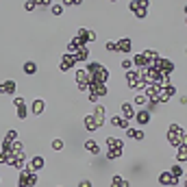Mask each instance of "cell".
<instances>
[{
	"mask_svg": "<svg viewBox=\"0 0 187 187\" xmlns=\"http://www.w3.org/2000/svg\"><path fill=\"white\" fill-rule=\"evenodd\" d=\"M74 63H76L74 55H63V57H61V70H63V72H67V70L72 67Z\"/></svg>",
	"mask_w": 187,
	"mask_h": 187,
	"instance_id": "cell-3",
	"label": "cell"
},
{
	"mask_svg": "<svg viewBox=\"0 0 187 187\" xmlns=\"http://www.w3.org/2000/svg\"><path fill=\"white\" fill-rule=\"evenodd\" d=\"M44 109H46V102H44V100H35V102H33V113H35V115H41Z\"/></svg>",
	"mask_w": 187,
	"mask_h": 187,
	"instance_id": "cell-11",
	"label": "cell"
},
{
	"mask_svg": "<svg viewBox=\"0 0 187 187\" xmlns=\"http://www.w3.org/2000/svg\"><path fill=\"white\" fill-rule=\"evenodd\" d=\"M52 148H55V150H61V148H63V142H61V139H55V142H52Z\"/></svg>",
	"mask_w": 187,
	"mask_h": 187,
	"instance_id": "cell-18",
	"label": "cell"
},
{
	"mask_svg": "<svg viewBox=\"0 0 187 187\" xmlns=\"http://www.w3.org/2000/svg\"><path fill=\"white\" fill-rule=\"evenodd\" d=\"M159 181H161V185H176V183H178V178H176V176H172L170 172H163Z\"/></svg>",
	"mask_w": 187,
	"mask_h": 187,
	"instance_id": "cell-5",
	"label": "cell"
},
{
	"mask_svg": "<svg viewBox=\"0 0 187 187\" xmlns=\"http://www.w3.org/2000/svg\"><path fill=\"white\" fill-rule=\"evenodd\" d=\"M85 128H87V131H96V128H98L96 120H94V115H85Z\"/></svg>",
	"mask_w": 187,
	"mask_h": 187,
	"instance_id": "cell-10",
	"label": "cell"
},
{
	"mask_svg": "<svg viewBox=\"0 0 187 187\" xmlns=\"http://www.w3.org/2000/svg\"><path fill=\"white\" fill-rule=\"evenodd\" d=\"M133 115H135L133 105H131V102H124V105H122V118H124V120H131Z\"/></svg>",
	"mask_w": 187,
	"mask_h": 187,
	"instance_id": "cell-6",
	"label": "cell"
},
{
	"mask_svg": "<svg viewBox=\"0 0 187 187\" xmlns=\"http://www.w3.org/2000/svg\"><path fill=\"white\" fill-rule=\"evenodd\" d=\"M111 185L113 187H128V181H124L122 176H113L111 178Z\"/></svg>",
	"mask_w": 187,
	"mask_h": 187,
	"instance_id": "cell-13",
	"label": "cell"
},
{
	"mask_svg": "<svg viewBox=\"0 0 187 187\" xmlns=\"http://www.w3.org/2000/svg\"><path fill=\"white\" fill-rule=\"evenodd\" d=\"M146 100H148V98L144 96V94H139V96L135 98V105H146Z\"/></svg>",
	"mask_w": 187,
	"mask_h": 187,
	"instance_id": "cell-17",
	"label": "cell"
},
{
	"mask_svg": "<svg viewBox=\"0 0 187 187\" xmlns=\"http://www.w3.org/2000/svg\"><path fill=\"white\" fill-rule=\"evenodd\" d=\"M35 7H37V2H24V9H26V11H33Z\"/></svg>",
	"mask_w": 187,
	"mask_h": 187,
	"instance_id": "cell-20",
	"label": "cell"
},
{
	"mask_svg": "<svg viewBox=\"0 0 187 187\" xmlns=\"http://www.w3.org/2000/svg\"><path fill=\"white\" fill-rule=\"evenodd\" d=\"M111 122H113V126H118V128H126V124H128V122L122 118V115H115V118H113Z\"/></svg>",
	"mask_w": 187,
	"mask_h": 187,
	"instance_id": "cell-14",
	"label": "cell"
},
{
	"mask_svg": "<svg viewBox=\"0 0 187 187\" xmlns=\"http://www.w3.org/2000/svg\"><path fill=\"white\" fill-rule=\"evenodd\" d=\"M20 187H24V185H20Z\"/></svg>",
	"mask_w": 187,
	"mask_h": 187,
	"instance_id": "cell-23",
	"label": "cell"
},
{
	"mask_svg": "<svg viewBox=\"0 0 187 187\" xmlns=\"http://www.w3.org/2000/svg\"><path fill=\"white\" fill-rule=\"evenodd\" d=\"M44 163H46V161H44V157H33V161H31V170H33V172H37L39 168H44Z\"/></svg>",
	"mask_w": 187,
	"mask_h": 187,
	"instance_id": "cell-9",
	"label": "cell"
},
{
	"mask_svg": "<svg viewBox=\"0 0 187 187\" xmlns=\"http://www.w3.org/2000/svg\"><path fill=\"white\" fill-rule=\"evenodd\" d=\"M22 67H24V74H29V76H33V74L37 72V63H35V61H24V65H22Z\"/></svg>",
	"mask_w": 187,
	"mask_h": 187,
	"instance_id": "cell-8",
	"label": "cell"
},
{
	"mask_svg": "<svg viewBox=\"0 0 187 187\" xmlns=\"http://www.w3.org/2000/svg\"><path fill=\"white\" fill-rule=\"evenodd\" d=\"M37 183V176H35V172L33 170H22L20 172V185H35Z\"/></svg>",
	"mask_w": 187,
	"mask_h": 187,
	"instance_id": "cell-1",
	"label": "cell"
},
{
	"mask_svg": "<svg viewBox=\"0 0 187 187\" xmlns=\"http://www.w3.org/2000/svg\"><path fill=\"white\" fill-rule=\"evenodd\" d=\"M85 148H87L89 152H94V155H98V152H100L98 144H96V142H91V139H89V142H85Z\"/></svg>",
	"mask_w": 187,
	"mask_h": 187,
	"instance_id": "cell-15",
	"label": "cell"
},
{
	"mask_svg": "<svg viewBox=\"0 0 187 187\" xmlns=\"http://www.w3.org/2000/svg\"><path fill=\"white\" fill-rule=\"evenodd\" d=\"M128 9L135 11L137 17H146V13H148V5H146V2H131Z\"/></svg>",
	"mask_w": 187,
	"mask_h": 187,
	"instance_id": "cell-2",
	"label": "cell"
},
{
	"mask_svg": "<svg viewBox=\"0 0 187 187\" xmlns=\"http://www.w3.org/2000/svg\"><path fill=\"white\" fill-rule=\"evenodd\" d=\"M137 122H139V124H148V122H150V113H148V111H139V113H137Z\"/></svg>",
	"mask_w": 187,
	"mask_h": 187,
	"instance_id": "cell-12",
	"label": "cell"
},
{
	"mask_svg": "<svg viewBox=\"0 0 187 187\" xmlns=\"http://www.w3.org/2000/svg\"><path fill=\"white\" fill-rule=\"evenodd\" d=\"M107 50H111V52H115V41H107Z\"/></svg>",
	"mask_w": 187,
	"mask_h": 187,
	"instance_id": "cell-21",
	"label": "cell"
},
{
	"mask_svg": "<svg viewBox=\"0 0 187 187\" xmlns=\"http://www.w3.org/2000/svg\"><path fill=\"white\" fill-rule=\"evenodd\" d=\"M50 11H52L55 15H61V13H63V5H52V7H50Z\"/></svg>",
	"mask_w": 187,
	"mask_h": 187,
	"instance_id": "cell-16",
	"label": "cell"
},
{
	"mask_svg": "<svg viewBox=\"0 0 187 187\" xmlns=\"http://www.w3.org/2000/svg\"><path fill=\"white\" fill-rule=\"evenodd\" d=\"M13 91H15V81H5L2 85H0V94H9L11 96Z\"/></svg>",
	"mask_w": 187,
	"mask_h": 187,
	"instance_id": "cell-7",
	"label": "cell"
},
{
	"mask_svg": "<svg viewBox=\"0 0 187 187\" xmlns=\"http://www.w3.org/2000/svg\"><path fill=\"white\" fill-rule=\"evenodd\" d=\"M122 67H124V70H131V67H133V61H131V59H124V61H122Z\"/></svg>",
	"mask_w": 187,
	"mask_h": 187,
	"instance_id": "cell-19",
	"label": "cell"
},
{
	"mask_svg": "<svg viewBox=\"0 0 187 187\" xmlns=\"http://www.w3.org/2000/svg\"><path fill=\"white\" fill-rule=\"evenodd\" d=\"M115 50H120V52H124V55H126V52L131 50V39H128V37H122L118 44H115Z\"/></svg>",
	"mask_w": 187,
	"mask_h": 187,
	"instance_id": "cell-4",
	"label": "cell"
},
{
	"mask_svg": "<svg viewBox=\"0 0 187 187\" xmlns=\"http://www.w3.org/2000/svg\"><path fill=\"white\" fill-rule=\"evenodd\" d=\"M78 187H91V183H89V181H81Z\"/></svg>",
	"mask_w": 187,
	"mask_h": 187,
	"instance_id": "cell-22",
	"label": "cell"
}]
</instances>
